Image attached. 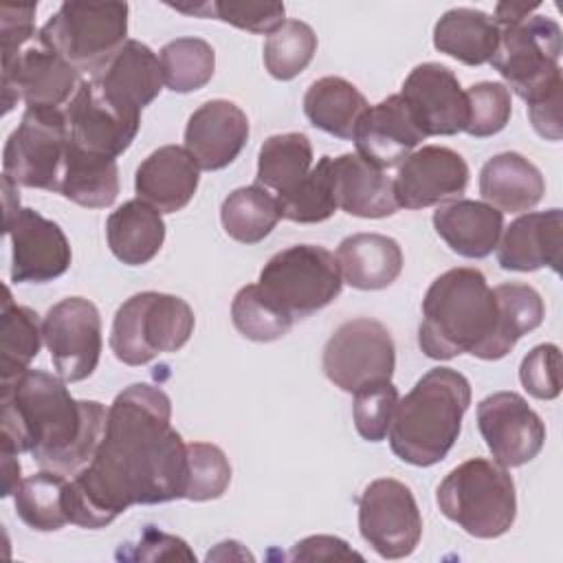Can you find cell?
I'll use <instances>...</instances> for the list:
<instances>
[{"mask_svg":"<svg viewBox=\"0 0 563 563\" xmlns=\"http://www.w3.org/2000/svg\"><path fill=\"white\" fill-rule=\"evenodd\" d=\"M187 444L172 427L169 396L150 383L125 387L108 407L92 460L68 479V521L103 528L134 504L185 499Z\"/></svg>","mask_w":563,"mask_h":563,"instance_id":"obj_1","label":"cell"},{"mask_svg":"<svg viewBox=\"0 0 563 563\" xmlns=\"http://www.w3.org/2000/svg\"><path fill=\"white\" fill-rule=\"evenodd\" d=\"M108 409L99 400H75L66 380L26 369L0 385V449L31 453L42 468L77 475L95 455Z\"/></svg>","mask_w":563,"mask_h":563,"instance_id":"obj_2","label":"cell"},{"mask_svg":"<svg viewBox=\"0 0 563 563\" xmlns=\"http://www.w3.org/2000/svg\"><path fill=\"white\" fill-rule=\"evenodd\" d=\"M497 328V303L482 271L460 266L431 282L422 299L420 350L435 361L464 352L484 361Z\"/></svg>","mask_w":563,"mask_h":563,"instance_id":"obj_3","label":"cell"},{"mask_svg":"<svg viewBox=\"0 0 563 563\" xmlns=\"http://www.w3.org/2000/svg\"><path fill=\"white\" fill-rule=\"evenodd\" d=\"M471 405V383L453 367L429 369L405 398H398L389 446L411 466H433L446 457Z\"/></svg>","mask_w":563,"mask_h":563,"instance_id":"obj_4","label":"cell"},{"mask_svg":"<svg viewBox=\"0 0 563 563\" xmlns=\"http://www.w3.org/2000/svg\"><path fill=\"white\" fill-rule=\"evenodd\" d=\"M435 499L442 515L475 539L506 534L517 517L510 473L486 457H471L455 466L440 482Z\"/></svg>","mask_w":563,"mask_h":563,"instance_id":"obj_5","label":"cell"},{"mask_svg":"<svg viewBox=\"0 0 563 563\" xmlns=\"http://www.w3.org/2000/svg\"><path fill=\"white\" fill-rule=\"evenodd\" d=\"M194 325L196 317L185 299L156 290L136 292L114 314L110 350L125 365H145L158 354L178 352Z\"/></svg>","mask_w":563,"mask_h":563,"instance_id":"obj_6","label":"cell"},{"mask_svg":"<svg viewBox=\"0 0 563 563\" xmlns=\"http://www.w3.org/2000/svg\"><path fill=\"white\" fill-rule=\"evenodd\" d=\"M125 2L66 0L40 29L42 42L79 73L95 75L128 42Z\"/></svg>","mask_w":563,"mask_h":563,"instance_id":"obj_7","label":"cell"},{"mask_svg":"<svg viewBox=\"0 0 563 563\" xmlns=\"http://www.w3.org/2000/svg\"><path fill=\"white\" fill-rule=\"evenodd\" d=\"M257 286L286 314L303 319L339 297L343 275L336 255L328 249L295 244L264 264Z\"/></svg>","mask_w":563,"mask_h":563,"instance_id":"obj_8","label":"cell"},{"mask_svg":"<svg viewBox=\"0 0 563 563\" xmlns=\"http://www.w3.org/2000/svg\"><path fill=\"white\" fill-rule=\"evenodd\" d=\"M561 51V26L548 15H528L499 29V44L488 64L504 77L508 90L530 103L563 84Z\"/></svg>","mask_w":563,"mask_h":563,"instance_id":"obj_9","label":"cell"},{"mask_svg":"<svg viewBox=\"0 0 563 563\" xmlns=\"http://www.w3.org/2000/svg\"><path fill=\"white\" fill-rule=\"evenodd\" d=\"M68 143L62 108H26L4 143L2 176L20 187L59 191Z\"/></svg>","mask_w":563,"mask_h":563,"instance_id":"obj_10","label":"cell"},{"mask_svg":"<svg viewBox=\"0 0 563 563\" xmlns=\"http://www.w3.org/2000/svg\"><path fill=\"white\" fill-rule=\"evenodd\" d=\"M81 73L51 51L42 37L2 46L4 114L22 101L26 108H62L81 84Z\"/></svg>","mask_w":563,"mask_h":563,"instance_id":"obj_11","label":"cell"},{"mask_svg":"<svg viewBox=\"0 0 563 563\" xmlns=\"http://www.w3.org/2000/svg\"><path fill=\"white\" fill-rule=\"evenodd\" d=\"M321 365L328 380L347 394L376 380H391L396 369L394 339L376 319H350L328 339Z\"/></svg>","mask_w":563,"mask_h":563,"instance_id":"obj_12","label":"cell"},{"mask_svg":"<svg viewBox=\"0 0 563 563\" xmlns=\"http://www.w3.org/2000/svg\"><path fill=\"white\" fill-rule=\"evenodd\" d=\"M361 537L383 559L409 556L422 537V517L409 486L394 477H380L358 497Z\"/></svg>","mask_w":563,"mask_h":563,"instance_id":"obj_13","label":"cell"},{"mask_svg":"<svg viewBox=\"0 0 563 563\" xmlns=\"http://www.w3.org/2000/svg\"><path fill=\"white\" fill-rule=\"evenodd\" d=\"M42 339L55 372L66 383L88 378L101 356V317L92 301L66 297L42 319Z\"/></svg>","mask_w":563,"mask_h":563,"instance_id":"obj_14","label":"cell"},{"mask_svg":"<svg viewBox=\"0 0 563 563\" xmlns=\"http://www.w3.org/2000/svg\"><path fill=\"white\" fill-rule=\"evenodd\" d=\"M477 427L493 460L506 468L528 464L545 442L541 416L517 391H495L479 400Z\"/></svg>","mask_w":563,"mask_h":563,"instance_id":"obj_15","label":"cell"},{"mask_svg":"<svg viewBox=\"0 0 563 563\" xmlns=\"http://www.w3.org/2000/svg\"><path fill=\"white\" fill-rule=\"evenodd\" d=\"M70 143L84 152L117 158L134 141L141 117L119 110L92 79H84L64 108Z\"/></svg>","mask_w":563,"mask_h":563,"instance_id":"obj_16","label":"cell"},{"mask_svg":"<svg viewBox=\"0 0 563 563\" xmlns=\"http://www.w3.org/2000/svg\"><path fill=\"white\" fill-rule=\"evenodd\" d=\"M400 97L424 136H453L468 123L466 90L442 64H418L402 81Z\"/></svg>","mask_w":563,"mask_h":563,"instance_id":"obj_17","label":"cell"},{"mask_svg":"<svg viewBox=\"0 0 563 563\" xmlns=\"http://www.w3.org/2000/svg\"><path fill=\"white\" fill-rule=\"evenodd\" d=\"M468 185V165L451 147L422 145L411 152L394 178L398 207L424 209L457 200Z\"/></svg>","mask_w":563,"mask_h":563,"instance_id":"obj_18","label":"cell"},{"mask_svg":"<svg viewBox=\"0 0 563 563\" xmlns=\"http://www.w3.org/2000/svg\"><path fill=\"white\" fill-rule=\"evenodd\" d=\"M4 233L11 238V282L44 284L68 271L73 253L66 233L35 209H20Z\"/></svg>","mask_w":563,"mask_h":563,"instance_id":"obj_19","label":"cell"},{"mask_svg":"<svg viewBox=\"0 0 563 563\" xmlns=\"http://www.w3.org/2000/svg\"><path fill=\"white\" fill-rule=\"evenodd\" d=\"M424 139L400 95L369 106L352 134L356 154L383 172L400 165Z\"/></svg>","mask_w":563,"mask_h":563,"instance_id":"obj_20","label":"cell"},{"mask_svg":"<svg viewBox=\"0 0 563 563\" xmlns=\"http://www.w3.org/2000/svg\"><path fill=\"white\" fill-rule=\"evenodd\" d=\"M249 141V119L240 106L211 99L196 108L185 128V150L200 169L216 172L231 165Z\"/></svg>","mask_w":563,"mask_h":563,"instance_id":"obj_21","label":"cell"},{"mask_svg":"<svg viewBox=\"0 0 563 563\" xmlns=\"http://www.w3.org/2000/svg\"><path fill=\"white\" fill-rule=\"evenodd\" d=\"M90 79L119 110L139 117L165 84L158 55L139 40H128Z\"/></svg>","mask_w":563,"mask_h":563,"instance_id":"obj_22","label":"cell"},{"mask_svg":"<svg viewBox=\"0 0 563 563\" xmlns=\"http://www.w3.org/2000/svg\"><path fill=\"white\" fill-rule=\"evenodd\" d=\"M563 251V211L548 209L519 216L497 242V264L504 271L530 273L543 266L561 273Z\"/></svg>","mask_w":563,"mask_h":563,"instance_id":"obj_23","label":"cell"},{"mask_svg":"<svg viewBox=\"0 0 563 563\" xmlns=\"http://www.w3.org/2000/svg\"><path fill=\"white\" fill-rule=\"evenodd\" d=\"M198 180L200 167L194 156L180 145H163L136 167L134 189L139 200L161 213H176L189 205Z\"/></svg>","mask_w":563,"mask_h":563,"instance_id":"obj_24","label":"cell"},{"mask_svg":"<svg viewBox=\"0 0 563 563\" xmlns=\"http://www.w3.org/2000/svg\"><path fill=\"white\" fill-rule=\"evenodd\" d=\"M332 191L336 207L356 218H387L400 207L394 196V180L356 152L330 161Z\"/></svg>","mask_w":563,"mask_h":563,"instance_id":"obj_25","label":"cell"},{"mask_svg":"<svg viewBox=\"0 0 563 563\" xmlns=\"http://www.w3.org/2000/svg\"><path fill=\"white\" fill-rule=\"evenodd\" d=\"M433 229L453 253L482 260L497 249L504 213L488 202L457 198L433 211Z\"/></svg>","mask_w":563,"mask_h":563,"instance_id":"obj_26","label":"cell"},{"mask_svg":"<svg viewBox=\"0 0 563 563\" xmlns=\"http://www.w3.org/2000/svg\"><path fill=\"white\" fill-rule=\"evenodd\" d=\"M479 194L501 213H521L541 202L545 180L539 167L526 156L517 152H501L484 163L479 172Z\"/></svg>","mask_w":563,"mask_h":563,"instance_id":"obj_27","label":"cell"},{"mask_svg":"<svg viewBox=\"0 0 563 563\" xmlns=\"http://www.w3.org/2000/svg\"><path fill=\"white\" fill-rule=\"evenodd\" d=\"M336 262L352 288L380 290L391 286L402 271L400 244L383 233H354L341 240Z\"/></svg>","mask_w":563,"mask_h":563,"instance_id":"obj_28","label":"cell"},{"mask_svg":"<svg viewBox=\"0 0 563 563\" xmlns=\"http://www.w3.org/2000/svg\"><path fill=\"white\" fill-rule=\"evenodd\" d=\"M106 238L112 255L128 266L154 260L165 242V222L158 209L134 198L110 213Z\"/></svg>","mask_w":563,"mask_h":563,"instance_id":"obj_29","label":"cell"},{"mask_svg":"<svg viewBox=\"0 0 563 563\" xmlns=\"http://www.w3.org/2000/svg\"><path fill=\"white\" fill-rule=\"evenodd\" d=\"M497 44L499 26L479 9H449L433 26V46L466 66L488 64Z\"/></svg>","mask_w":563,"mask_h":563,"instance_id":"obj_30","label":"cell"},{"mask_svg":"<svg viewBox=\"0 0 563 563\" xmlns=\"http://www.w3.org/2000/svg\"><path fill=\"white\" fill-rule=\"evenodd\" d=\"M369 108L365 95L343 77H321L310 84L303 95V112L308 121L336 136L352 139L361 114Z\"/></svg>","mask_w":563,"mask_h":563,"instance_id":"obj_31","label":"cell"},{"mask_svg":"<svg viewBox=\"0 0 563 563\" xmlns=\"http://www.w3.org/2000/svg\"><path fill=\"white\" fill-rule=\"evenodd\" d=\"M66 200L88 207L106 209L119 196L117 158L84 152L68 143L59 191Z\"/></svg>","mask_w":563,"mask_h":563,"instance_id":"obj_32","label":"cell"},{"mask_svg":"<svg viewBox=\"0 0 563 563\" xmlns=\"http://www.w3.org/2000/svg\"><path fill=\"white\" fill-rule=\"evenodd\" d=\"M493 295L497 303V328L484 361L504 358L515 347V343L523 334L537 330L545 317L541 295L528 284L506 282L493 288Z\"/></svg>","mask_w":563,"mask_h":563,"instance_id":"obj_33","label":"cell"},{"mask_svg":"<svg viewBox=\"0 0 563 563\" xmlns=\"http://www.w3.org/2000/svg\"><path fill=\"white\" fill-rule=\"evenodd\" d=\"M312 169V145L303 132L268 136L257 154V185L277 196L292 191Z\"/></svg>","mask_w":563,"mask_h":563,"instance_id":"obj_34","label":"cell"},{"mask_svg":"<svg viewBox=\"0 0 563 563\" xmlns=\"http://www.w3.org/2000/svg\"><path fill=\"white\" fill-rule=\"evenodd\" d=\"M68 475L42 468L24 477L13 495L18 517L37 532H55L68 521L66 510Z\"/></svg>","mask_w":563,"mask_h":563,"instance_id":"obj_35","label":"cell"},{"mask_svg":"<svg viewBox=\"0 0 563 563\" xmlns=\"http://www.w3.org/2000/svg\"><path fill=\"white\" fill-rule=\"evenodd\" d=\"M277 198L262 185H249L231 191L220 207V220L229 238L242 244L262 242L279 222Z\"/></svg>","mask_w":563,"mask_h":563,"instance_id":"obj_36","label":"cell"},{"mask_svg":"<svg viewBox=\"0 0 563 563\" xmlns=\"http://www.w3.org/2000/svg\"><path fill=\"white\" fill-rule=\"evenodd\" d=\"M42 325L37 314L18 306L11 299V290H4L0 310V378L2 383L18 378L29 369L42 345Z\"/></svg>","mask_w":563,"mask_h":563,"instance_id":"obj_37","label":"cell"},{"mask_svg":"<svg viewBox=\"0 0 563 563\" xmlns=\"http://www.w3.org/2000/svg\"><path fill=\"white\" fill-rule=\"evenodd\" d=\"M163 81L174 92H194L207 86L216 70V53L200 37H176L161 53Z\"/></svg>","mask_w":563,"mask_h":563,"instance_id":"obj_38","label":"cell"},{"mask_svg":"<svg viewBox=\"0 0 563 563\" xmlns=\"http://www.w3.org/2000/svg\"><path fill=\"white\" fill-rule=\"evenodd\" d=\"M317 53V35L301 20H284L264 42V66L279 81L295 79L312 62Z\"/></svg>","mask_w":563,"mask_h":563,"instance_id":"obj_39","label":"cell"},{"mask_svg":"<svg viewBox=\"0 0 563 563\" xmlns=\"http://www.w3.org/2000/svg\"><path fill=\"white\" fill-rule=\"evenodd\" d=\"M330 161L332 156H321L292 191L277 196L282 218L299 224H314L328 220L339 209L332 191Z\"/></svg>","mask_w":563,"mask_h":563,"instance_id":"obj_40","label":"cell"},{"mask_svg":"<svg viewBox=\"0 0 563 563\" xmlns=\"http://www.w3.org/2000/svg\"><path fill=\"white\" fill-rule=\"evenodd\" d=\"M231 319L235 330L257 343L277 341L290 332L295 319L277 308L257 284L242 286L231 303Z\"/></svg>","mask_w":563,"mask_h":563,"instance_id":"obj_41","label":"cell"},{"mask_svg":"<svg viewBox=\"0 0 563 563\" xmlns=\"http://www.w3.org/2000/svg\"><path fill=\"white\" fill-rule=\"evenodd\" d=\"M231 484V464L224 451L209 442L187 444V490L185 499L209 501L224 495Z\"/></svg>","mask_w":563,"mask_h":563,"instance_id":"obj_42","label":"cell"},{"mask_svg":"<svg viewBox=\"0 0 563 563\" xmlns=\"http://www.w3.org/2000/svg\"><path fill=\"white\" fill-rule=\"evenodd\" d=\"M468 101V123L466 134L475 139H486L506 128L512 114L510 90L501 81H479L466 90Z\"/></svg>","mask_w":563,"mask_h":563,"instance_id":"obj_43","label":"cell"},{"mask_svg":"<svg viewBox=\"0 0 563 563\" xmlns=\"http://www.w3.org/2000/svg\"><path fill=\"white\" fill-rule=\"evenodd\" d=\"M398 405V389L391 380H376L354 391V427L367 442L387 438L394 411Z\"/></svg>","mask_w":563,"mask_h":563,"instance_id":"obj_44","label":"cell"},{"mask_svg":"<svg viewBox=\"0 0 563 563\" xmlns=\"http://www.w3.org/2000/svg\"><path fill=\"white\" fill-rule=\"evenodd\" d=\"M519 380L526 391L539 400H554L561 394V350L554 343L532 347L521 365Z\"/></svg>","mask_w":563,"mask_h":563,"instance_id":"obj_45","label":"cell"},{"mask_svg":"<svg viewBox=\"0 0 563 563\" xmlns=\"http://www.w3.org/2000/svg\"><path fill=\"white\" fill-rule=\"evenodd\" d=\"M282 2H211V18L251 33H273L284 24Z\"/></svg>","mask_w":563,"mask_h":563,"instance_id":"obj_46","label":"cell"},{"mask_svg":"<svg viewBox=\"0 0 563 563\" xmlns=\"http://www.w3.org/2000/svg\"><path fill=\"white\" fill-rule=\"evenodd\" d=\"M130 545V543H128ZM132 552H117L119 559H132V561H165V559H180V561H196L189 545L174 534L161 532L156 528H147L141 534V541L136 545H130Z\"/></svg>","mask_w":563,"mask_h":563,"instance_id":"obj_47","label":"cell"},{"mask_svg":"<svg viewBox=\"0 0 563 563\" xmlns=\"http://www.w3.org/2000/svg\"><path fill=\"white\" fill-rule=\"evenodd\" d=\"M290 561H363L343 539L332 534H314L297 541L288 554Z\"/></svg>","mask_w":563,"mask_h":563,"instance_id":"obj_48","label":"cell"},{"mask_svg":"<svg viewBox=\"0 0 563 563\" xmlns=\"http://www.w3.org/2000/svg\"><path fill=\"white\" fill-rule=\"evenodd\" d=\"M561 103H563V84L528 103V117L539 136L548 141H561V134H563Z\"/></svg>","mask_w":563,"mask_h":563,"instance_id":"obj_49","label":"cell"},{"mask_svg":"<svg viewBox=\"0 0 563 563\" xmlns=\"http://www.w3.org/2000/svg\"><path fill=\"white\" fill-rule=\"evenodd\" d=\"M539 7V2L534 4H526V2H499L495 7V18L493 22L504 29V26H510V24H517L521 20H526L528 15H532V11Z\"/></svg>","mask_w":563,"mask_h":563,"instance_id":"obj_50","label":"cell"},{"mask_svg":"<svg viewBox=\"0 0 563 563\" xmlns=\"http://www.w3.org/2000/svg\"><path fill=\"white\" fill-rule=\"evenodd\" d=\"M2 455V497L15 495L18 486H20V462H18V453L9 451V449H0Z\"/></svg>","mask_w":563,"mask_h":563,"instance_id":"obj_51","label":"cell"}]
</instances>
